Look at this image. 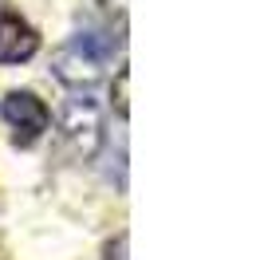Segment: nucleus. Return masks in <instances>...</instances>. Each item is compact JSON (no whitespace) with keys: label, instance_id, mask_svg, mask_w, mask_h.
Wrapping results in <instances>:
<instances>
[{"label":"nucleus","instance_id":"39448f33","mask_svg":"<svg viewBox=\"0 0 260 260\" xmlns=\"http://www.w3.org/2000/svg\"><path fill=\"white\" fill-rule=\"evenodd\" d=\"M126 83H130V71L126 67H118V79H114V87H111V99H114V111H118V118H126Z\"/></svg>","mask_w":260,"mask_h":260},{"label":"nucleus","instance_id":"20e7f679","mask_svg":"<svg viewBox=\"0 0 260 260\" xmlns=\"http://www.w3.org/2000/svg\"><path fill=\"white\" fill-rule=\"evenodd\" d=\"M51 71H55V79H59V83H67L71 91H83V87H91V83L99 79L103 63H99L95 55H87L83 48L67 44V48H59V51H55V59H51Z\"/></svg>","mask_w":260,"mask_h":260},{"label":"nucleus","instance_id":"7ed1b4c3","mask_svg":"<svg viewBox=\"0 0 260 260\" xmlns=\"http://www.w3.org/2000/svg\"><path fill=\"white\" fill-rule=\"evenodd\" d=\"M36 51H40V32H36L28 20L12 12V8H0V63H28Z\"/></svg>","mask_w":260,"mask_h":260},{"label":"nucleus","instance_id":"f257e3e1","mask_svg":"<svg viewBox=\"0 0 260 260\" xmlns=\"http://www.w3.org/2000/svg\"><path fill=\"white\" fill-rule=\"evenodd\" d=\"M59 130H63V142L83 162H91L103 146V111L99 103L87 95V87L75 91V95L63 103V114H59Z\"/></svg>","mask_w":260,"mask_h":260},{"label":"nucleus","instance_id":"f03ea898","mask_svg":"<svg viewBox=\"0 0 260 260\" xmlns=\"http://www.w3.org/2000/svg\"><path fill=\"white\" fill-rule=\"evenodd\" d=\"M0 114H4V122L12 130V146L20 150H32L51 126V111L48 103L32 91H8L4 103H0Z\"/></svg>","mask_w":260,"mask_h":260}]
</instances>
